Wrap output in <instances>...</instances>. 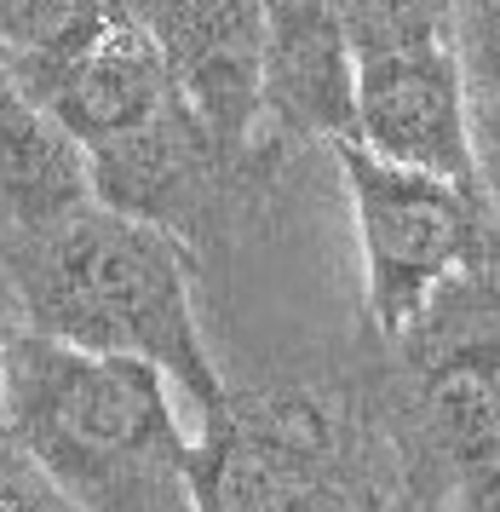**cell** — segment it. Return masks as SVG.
<instances>
[{
	"label": "cell",
	"mask_w": 500,
	"mask_h": 512,
	"mask_svg": "<svg viewBox=\"0 0 500 512\" xmlns=\"http://www.w3.org/2000/svg\"><path fill=\"white\" fill-rule=\"evenodd\" d=\"M12 323L110 357H144L179 386L202 420L225 409V374L196 323V254L150 219L87 202L52 231L0 242Z\"/></svg>",
	"instance_id": "obj_1"
},
{
	"label": "cell",
	"mask_w": 500,
	"mask_h": 512,
	"mask_svg": "<svg viewBox=\"0 0 500 512\" xmlns=\"http://www.w3.org/2000/svg\"><path fill=\"white\" fill-rule=\"evenodd\" d=\"M12 432L87 512H196V443L173 415V380L18 328Z\"/></svg>",
	"instance_id": "obj_2"
},
{
	"label": "cell",
	"mask_w": 500,
	"mask_h": 512,
	"mask_svg": "<svg viewBox=\"0 0 500 512\" xmlns=\"http://www.w3.org/2000/svg\"><path fill=\"white\" fill-rule=\"evenodd\" d=\"M403 512H443L460 472L500 461V277H455L357 380Z\"/></svg>",
	"instance_id": "obj_3"
},
{
	"label": "cell",
	"mask_w": 500,
	"mask_h": 512,
	"mask_svg": "<svg viewBox=\"0 0 500 512\" xmlns=\"http://www.w3.org/2000/svg\"><path fill=\"white\" fill-rule=\"evenodd\" d=\"M403 484L357 392L230 386L196 438V512H397Z\"/></svg>",
	"instance_id": "obj_4"
},
{
	"label": "cell",
	"mask_w": 500,
	"mask_h": 512,
	"mask_svg": "<svg viewBox=\"0 0 500 512\" xmlns=\"http://www.w3.org/2000/svg\"><path fill=\"white\" fill-rule=\"evenodd\" d=\"M340 179L363 248L368 328L386 346L449 288L455 277H500V219L478 185L397 167L368 144H334Z\"/></svg>",
	"instance_id": "obj_5"
},
{
	"label": "cell",
	"mask_w": 500,
	"mask_h": 512,
	"mask_svg": "<svg viewBox=\"0 0 500 512\" xmlns=\"http://www.w3.org/2000/svg\"><path fill=\"white\" fill-rule=\"evenodd\" d=\"M184 104L202 116L225 162L253 190L276 167L259 150V75H265V0H138Z\"/></svg>",
	"instance_id": "obj_6"
},
{
	"label": "cell",
	"mask_w": 500,
	"mask_h": 512,
	"mask_svg": "<svg viewBox=\"0 0 500 512\" xmlns=\"http://www.w3.org/2000/svg\"><path fill=\"white\" fill-rule=\"evenodd\" d=\"M357 139V47L328 0H265L259 150L282 167L299 144Z\"/></svg>",
	"instance_id": "obj_7"
},
{
	"label": "cell",
	"mask_w": 500,
	"mask_h": 512,
	"mask_svg": "<svg viewBox=\"0 0 500 512\" xmlns=\"http://www.w3.org/2000/svg\"><path fill=\"white\" fill-rule=\"evenodd\" d=\"M357 144L397 167L478 185L472 87L455 58V41L357 58Z\"/></svg>",
	"instance_id": "obj_8"
},
{
	"label": "cell",
	"mask_w": 500,
	"mask_h": 512,
	"mask_svg": "<svg viewBox=\"0 0 500 512\" xmlns=\"http://www.w3.org/2000/svg\"><path fill=\"white\" fill-rule=\"evenodd\" d=\"M179 81L161 58L156 35L144 29V18H121V24L87 47L52 87H46V110L69 127V139L81 150H104V144L138 133L144 121H156L161 110L179 104Z\"/></svg>",
	"instance_id": "obj_9"
},
{
	"label": "cell",
	"mask_w": 500,
	"mask_h": 512,
	"mask_svg": "<svg viewBox=\"0 0 500 512\" xmlns=\"http://www.w3.org/2000/svg\"><path fill=\"white\" fill-rule=\"evenodd\" d=\"M87 202H98L87 150L41 98L0 70V242L52 231Z\"/></svg>",
	"instance_id": "obj_10"
},
{
	"label": "cell",
	"mask_w": 500,
	"mask_h": 512,
	"mask_svg": "<svg viewBox=\"0 0 500 512\" xmlns=\"http://www.w3.org/2000/svg\"><path fill=\"white\" fill-rule=\"evenodd\" d=\"M133 12L138 0H0V70L29 98H46L81 52Z\"/></svg>",
	"instance_id": "obj_11"
},
{
	"label": "cell",
	"mask_w": 500,
	"mask_h": 512,
	"mask_svg": "<svg viewBox=\"0 0 500 512\" xmlns=\"http://www.w3.org/2000/svg\"><path fill=\"white\" fill-rule=\"evenodd\" d=\"M328 6H334V18L345 24L357 58L449 41L455 12H460V0H328Z\"/></svg>",
	"instance_id": "obj_12"
},
{
	"label": "cell",
	"mask_w": 500,
	"mask_h": 512,
	"mask_svg": "<svg viewBox=\"0 0 500 512\" xmlns=\"http://www.w3.org/2000/svg\"><path fill=\"white\" fill-rule=\"evenodd\" d=\"M449 41L472 98H500V0H460Z\"/></svg>",
	"instance_id": "obj_13"
},
{
	"label": "cell",
	"mask_w": 500,
	"mask_h": 512,
	"mask_svg": "<svg viewBox=\"0 0 500 512\" xmlns=\"http://www.w3.org/2000/svg\"><path fill=\"white\" fill-rule=\"evenodd\" d=\"M0 512H87L46 478V466L18 443V432H0Z\"/></svg>",
	"instance_id": "obj_14"
},
{
	"label": "cell",
	"mask_w": 500,
	"mask_h": 512,
	"mask_svg": "<svg viewBox=\"0 0 500 512\" xmlns=\"http://www.w3.org/2000/svg\"><path fill=\"white\" fill-rule=\"evenodd\" d=\"M472 150H478V190L500 219V98H472Z\"/></svg>",
	"instance_id": "obj_15"
},
{
	"label": "cell",
	"mask_w": 500,
	"mask_h": 512,
	"mask_svg": "<svg viewBox=\"0 0 500 512\" xmlns=\"http://www.w3.org/2000/svg\"><path fill=\"white\" fill-rule=\"evenodd\" d=\"M449 512H500V461L460 472L449 489Z\"/></svg>",
	"instance_id": "obj_16"
},
{
	"label": "cell",
	"mask_w": 500,
	"mask_h": 512,
	"mask_svg": "<svg viewBox=\"0 0 500 512\" xmlns=\"http://www.w3.org/2000/svg\"><path fill=\"white\" fill-rule=\"evenodd\" d=\"M12 340L18 328L0 323V432H12Z\"/></svg>",
	"instance_id": "obj_17"
},
{
	"label": "cell",
	"mask_w": 500,
	"mask_h": 512,
	"mask_svg": "<svg viewBox=\"0 0 500 512\" xmlns=\"http://www.w3.org/2000/svg\"><path fill=\"white\" fill-rule=\"evenodd\" d=\"M0 311H12V294H6V271H0Z\"/></svg>",
	"instance_id": "obj_18"
}]
</instances>
